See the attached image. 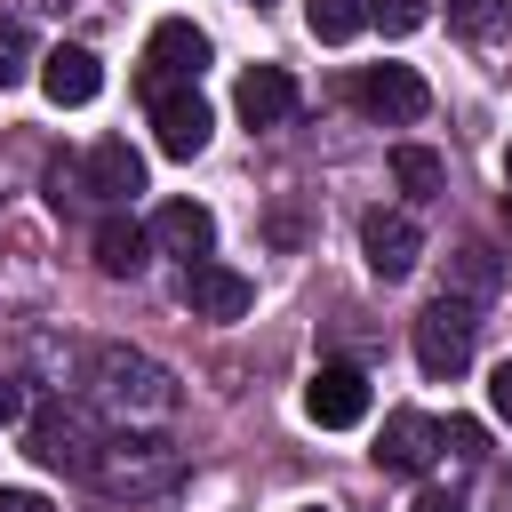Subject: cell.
Instances as JSON below:
<instances>
[{
  "label": "cell",
  "instance_id": "cell-19",
  "mask_svg": "<svg viewBox=\"0 0 512 512\" xmlns=\"http://www.w3.org/2000/svg\"><path fill=\"white\" fill-rule=\"evenodd\" d=\"M304 24H312V40L344 48L352 32H368V0H304Z\"/></svg>",
  "mask_w": 512,
  "mask_h": 512
},
{
  "label": "cell",
  "instance_id": "cell-28",
  "mask_svg": "<svg viewBox=\"0 0 512 512\" xmlns=\"http://www.w3.org/2000/svg\"><path fill=\"white\" fill-rule=\"evenodd\" d=\"M504 184H512V144H504Z\"/></svg>",
  "mask_w": 512,
  "mask_h": 512
},
{
  "label": "cell",
  "instance_id": "cell-1",
  "mask_svg": "<svg viewBox=\"0 0 512 512\" xmlns=\"http://www.w3.org/2000/svg\"><path fill=\"white\" fill-rule=\"evenodd\" d=\"M88 392H96V408L120 416L128 432L176 416V376H168L152 352H128V344H104V352L88 360Z\"/></svg>",
  "mask_w": 512,
  "mask_h": 512
},
{
  "label": "cell",
  "instance_id": "cell-7",
  "mask_svg": "<svg viewBox=\"0 0 512 512\" xmlns=\"http://www.w3.org/2000/svg\"><path fill=\"white\" fill-rule=\"evenodd\" d=\"M360 256H368L376 280H408L416 256H424L416 216H408V208H368V216H360Z\"/></svg>",
  "mask_w": 512,
  "mask_h": 512
},
{
  "label": "cell",
  "instance_id": "cell-6",
  "mask_svg": "<svg viewBox=\"0 0 512 512\" xmlns=\"http://www.w3.org/2000/svg\"><path fill=\"white\" fill-rule=\"evenodd\" d=\"M176 296H184L192 320H240V312L256 304L248 272H232V264H216V256H192V264L176 272Z\"/></svg>",
  "mask_w": 512,
  "mask_h": 512
},
{
  "label": "cell",
  "instance_id": "cell-27",
  "mask_svg": "<svg viewBox=\"0 0 512 512\" xmlns=\"http://www.w3.org/2000/svg\"><path fill=\"white\" fill-rule=\"evenodd\" d=\"M24 8H64V0H24Z\"/></svg>",
  "mask_w": 512,
  "mask_h": 512
},
{
  "label": "cell",
  "instance_id": "cell-10",
  "mask_svg": "<svg viewBox=\"0 0 512 512\" xmlns=\"http://www.w3.org/2000/svg\"><path fill=\"white\" fill-rule=\"evenodd\" d=\"M352 96H360V104H368L384 128H408V120H424V112H432V88H424L408 64H368Z\"/></svg>",
  "mask_w": 512,
  "mask_h": 512
},
{
  "label": "cell",
  "instance_id": "cell-3",
  "mask_svg": "<svg viewBox=\"0 0 512 512\" xmlns=\"http://www.w3.org/2000/svg\"><path fill=\"white\" fill-rule=\"evenodd\" d=\"M472 336H480L472 304H464V296H432V304L416 312V368H424V376H464V368H472Z\"/></svg>",
  "mask_w": 512,
  "mask_h": 512
},
{
  "label": "cell",
  "instance_id": "cell-26",
  "mask_svg": "<svg viewBox=\"0 0 512 512\" xmlns=\"http://www.w3.org/2000/svg\"><path fill=\"white\" fill-rule=\"evenodd\" d=\"M408 512H464V504H456V496H440V488H432V496H416V504H408Z\"/></svg>",
  "mask_w": 512,
  "mask_h": 512
},
{
  "label": "cell",
  "instance_id": "cell-4",
  "mask_svg": "<svg viewBox=\"0 0 512 512\" xmlns=\"http://www.w3.org/2000/svg\"><path fill=\"white\" fill-rule=\"evenodd\" d=\"M208 72V32L192 16H160L144 40V88H184Z\"/></svg>",
  "mask_w": 512,
  "mask_h": 512
},
{
  "label": "cell",
  "instance_id": "cell-25",
  "mask_svg": "<svg viewBox=\"0 0 512 512\" xmlns=\"http://www.w3.org/2000/svg\"><path fill=\"white\" fill-rule=\"evenodd\" d=\"M0 512H56V504L32 496V488H0Z\"/></svg>",
  "mask_w": 512,
  "mask_h": 512
},
{
  "label": "cell",
  "instance_id": "cell-11",
  "mask_svg": "<svg viewBox=\"0 0 512 512\" xmlns=\"http://www.w3.org/2000/svg\"><path fill=\"white\" fill-rule=\"evenodd\" d=\"M432 456H440V424H432L424 408H392V416H384V432H376V464L416 480Z\"/></svg>",
  "mask_w": 512,
  "mask_h": 512
},
{
  "label": "cell",
  "instance_id": "cell-15",
  "mask_svg": "<svg viewBox=\"0 0 512 512\" xmlns=\"http://www.w3.org/2000/svg\"><path fill=\"white\" fill-rule=\"evenodd\" d=\"M144 232H152V248H168V256H184V264L216 248V216H208L200 200H160Z\"/></svg>",
  "mask_w": 512,
  "mask_h": 512
},
{
  "label": "cell",
  "instance_id": "cell-29",
  "mask_svg": "<svg viewBox=\"0 0 512 512\" xmlns=\"http://www.w3.org/2000/svg\"><path fill=\"white\" fill-rule=\"evenodd\" d=\"M504 224H512V192H504Z\"/></svg>",
  "mask_w": 512,
  "mask_h": 512
},
{
  "label": "cell",
  "instance_id": "cell-20",
  "mask_svg": "<svg viewBox=\"0 0 512 512\" xmlns=\"http://www.w3.org/2000/svg\"><path fill=\"white\" fill-rule=\"evenodd\" d=\"M448 24H456L464 40H496V32L512 24V0H448Z\"/></svg>",
  "mask_w": 512,
  "mask_h": 512
},
{
  "label": "cell",
  "instance_id": "cell-14",
  "mask_svg": "<svg viewBox=\"0 0 512 512\" xmlns=\"http://www.w3.org/2000/svg\"><path fill=\"white\" fill-rule=\"evenodd\" d=\"M232 112H240L248 128H280V120L296 112V80H288L280 64H248L240 88H232Z\"/></svg>",
  "mask_w": 512,
  "mask_h": 512
},
{
  "label": "cell",
  "instance_id": "cell-8",
  "mask_svg": "<svg viewBox=\"0 0 512 512\" xmlns=\"http://www.w3.org/2000/svg\"><path fill=\"white\" fill-rule=\"evenodd\" d=\"M96 432H88V416L80 408H64V400H48L40 416H32V456L48 464V472H88L96 464Z\"/></svg>",
  "mask_w": 512,
  "mask_h": 512
},
{
  "label": "cell",
  "instance_id": "cell-17",
  "mask_svg": "<svg viewBox=\"0 0 512 512\" xmlns=\"http://www.w3.org/2000/svg\"><path fill=\"white\" fill-rule=\"evenodd\" d=\"M448 280H456V296H464V304H480V296H496V288H504V264H496V248L464 240V248L448 256Z\"/></svg>",
  "mask_w": 512,
  "mask_h": 512
},
{
  "label": "cell",
  "instance_id": "cell-16",
  "mask_svg": "<svg viewBox=\"0 0 512 512\" xmlns=\"http://www.w3.org/2000/svg\"><path fill=\"white\" fill-rule=\"evenodd\" d=\"M144 248H152L144 224H128V216H104V224H96V272H104V280H136V272H144Z\"/></svg>",
  "mask_w": 512,
  "mask_h": 512
},
{
  "label": "cell",
  "instance_id": "cell-5",
  "mask_svg": "<svg viewBox=\"0 0 512 512\" xmlns=\"http://www.w3.org/2000/svg\"><path fill=\"white\" fill-rule=\"evenodd\" d=\"M208 128H216V112H208V96L184 80V88H152V144L168 152V160H192V152H208Z\"/></svg>",
  "mask_w": 512,
  "mask_h": 512
},
{
  "label": "cell",
  "instance_id": "cell-18",
  "mask_svg": "<svg viewBox=\"0 0 512 512\" xmlns=\"http://www.w3.org/2000/svg\"><path fill=\"white\" fill-rule=\"evenodd\" d=\"M392 184H400L408 200H440L448 168H440V152H424V144H400V152H392Z\"/></svg>",
  "mask_w": 512,
  "mask_h": 512
},
{
  "label": "cell",
  "instance_id": "cell-24",
  "mask_svg": "<svg viewBox=\"0 0 512 512\" xmlns=\"http://www.w3.org/2000/svg\"><path fill=\"white\" fill-rule=\"evenodd\" d=\"M16 416H24V384L0 368V424H16Z\"/></svg>",
  "mask_w": 512,
  "mask_h": 512
},
{
  "label": "cell",
  "instance_id": "cell-23",
  "mask_svg": "<svg viewBox=\"0 0 512 512\" xmlns=\"http://www.w3.org/2000/svg\"><path fill=\"white\" fill-rule=\"evenodd\" d=\"M488 408L512 424V360H496V368H488Z\"/></svg>",
  "mask_w": 512,
  "mask_h": 512
},
{
  "label": "cell",
  "instance_id": "cell-9",
  "mask_svg": "<svg viewBox=\"0 0 512 512\" xmlns=\"http://www.w3.org/2000/svg\"><path fill=\"white\" fill-rule=\"evenodd\" d=\"M304 416H312L320 432H352V424L368 416V376L344 368V360L312 368V384H304Z\"/></svg>",
  "mask_w": 512,
  "mask_h": 512
},
{
  "label": "cell",
  "instance_id": "cell-21",
  "mask_svg": "<svg viewBox=\"0 0 512 512\" xmlns=\"http://www.w3.org/2000/svg\"><path fill=\"white\" fill-rule=\"evenodd\" d=\"M32 72H40V56H32V32L8 16V24H0V88H16V80H32Z\"/></svg>",
  "mask_w": 512,
  "mask_h": 512
},
{
  "label": "cell",
  "instance_id": "cell-2",
  "mask_svg": "<svg viewBox=\"0 0 512 512\" xmlns=\"http://www.w3.org/2000/svg\"><path fill=\"white\" fill-rule=\"evenodd\" d=\"M88 480H96L104 496H168V488L184 480V456H176L168 440H144V432H112V440L96 448Z\"/></svg>",
  "mask_w": 512,
  "mask_h": 512
},
{
  "label": "cell",
  "instance_id": "cell-12",
  "mask_svg": "<svg viewBox=\"0 0 512 512\" xmlns=\"http://www.w3.org/2000/svg\"><path fill=\"white\" fill-rule=\"evenodd\" d=\"M40 88H48V104H96L104 64L80 40H56V48H40Z\"/></svg>",
  "mask_w": 512,
  "mask_h": 512
},
{
  "label": "cell",
  "instance_id": "cell-13",
  "mask_svg": "<svg viewBox=\"0 0 512 512\" xmlns=\"http://www.w3.org/2000/svg\"><path fill=\"white\" fill-rule=\"evenodd\" d=\"M80 184H88L96 200H112V208H120V200H136V192H144V160L128 152V136H96V144H88V160H80Z\"/></svg>",
  "mask_w": 512,
  "mask_h": 512
},
{
  "label": "cell",
  "instance_id": "cell-22",
  "mask_svg": "<svg viewBox=\"0 0 512 512\" xmlns=\"http://www.w3.org/2000/svg\"><path fill=\"white\" fill-rule=\"evenodd\" d=\"M424 16H432V0H368V24H384L392 40H408Z\"/></svg>",
  "mask_w": 512,
  "mask_h": 512
}]
</instances>
